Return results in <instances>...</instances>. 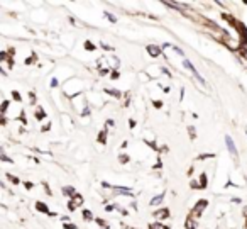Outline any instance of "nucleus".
Instances as JSON below:
<instances>
[{"instance_id":"9b49d317","label":"nucleus","mask_w":247,"mask_h":229,"mask_svg":"<svg viewBox=\"0 0 247 229\" xmlns=\"http://www.w3.org/2000/svg\"><path fill=\"white\" fill-rule=\"evenodd\" d=\"M151 229H168V228H164V226H161V224H152Z\"/></svg>"},{"instance_id":"dca6fc26","label":"nucleus","mask_w":247,"mask_h":229,"mask_svg":"<svg viewBox=\"0 0 247 229\" xmlns=\"http://www.w3.org/2000/svg\"><path fill=\"white\" fill-rule=\"evenodd\" d=\"M100 141H102V143H105V133H102V136H100Z\"/></svg>"},{"instance_id":"9d476101","label":"nucleus","mask_w":247,"mask_h":229,"mask_svg":"<svg viewBox=\"0 0 247 229\" xmlns=\"http://www.w3.org/2000/svg\"><path fill=\"white\" fill-rule=\"evenodd\" d=\"M105 15H107V19H108V20H112V22H117V17H115V15H112V14H108V12H107Z\"/></svg>"},{"instance_id":"f3484780","label":"nucleus","mask_w":247,"mask_h":229,"mask_svg":"<svg viewBox=\"0 0 247 229\" xmlns=\"http://www.w3.org/2000/svg\"><path fill=\"white\" fill-rule=\"evenodd\" d=\"M190 134H191V137H195V129L193 127H190Z\"/></svg>"},{"instance_id":"7ed1b4c3","label":"nucleus","mask_w":247,"mask_h":229,"mask_svg":"<svg viewBox=\"0 0 247 229\" xmlns=\"http://www.w3.org/2000/svg\"><path fill=\"white\" fill-rule=\"evenodd\" d=\"M225 143H227L228 151L232 153L234 156H237V148H235V144H234V141H232V137H230V136H227V137H225Z\"/></svg>"},{"instance_id":"f03ea898","label":"nucleus","mask_w":247,"mask_h":229,"mask_svg":"<svg viewBox=\"0 0 247 229\" xmlns=\"http://www.w3.org/2000/svg\"><path fill=\"white\" fill-rule=\"evenodd\" d=\"M81 204H83V197H81V195H75L73 200H71V204H70V210H75L76 207H80Z\"/></svg>"},{"instance_id":"f8f14e48","label":"nucleus","mask_w":247,"mask_h":229,"mask_svg":"<svg viewBox=\"0 0 247 229\" xmlns=\"http://www.w3.org/2000/svg\"><path fill=\"white\" fill-rule=\"evenodd\" d=\"M207 185V176H205V173L201 175V187H205Z\"/></svg>"},{"instance_id":"6e6552de","label":"nucleus","mask_w":247,"mask_h":229,"mask_svg":"<svg viewBox=\"0 0 247 229\" xmlns=\"http://www.w3.org/2000/svg\"><path fill=\"white\" fill-rule=\"evenodd\" d=\"M63 192H64L66 195H73V197L76 195L75 190H73V187H64V189H63Z\"/></svg>"},{"instance_id":"ddd939ff","label":"nucleus","mask_w":247,"mask_h":229,"mask_svg":"<svg viewBox=\"0 0 247 229\" xmlns=\"http://www.w3.org/2000/svg\"><path fill=\"white\" fill-rule=\"evenodd\" d=\"M108 94H112V95H114V97H120V94H118V92H117V90H110V92H108Z\"/></svg>"},{"instance_id":"f257e3e1","label":"nucleus","mask_w":247,"mask_h":229,"mask_svg":"<svg viewBox=\"0 0 247 229\" xmlns=\"http://www.w3.org/2000/svg\"><path fill=\"white\" fill-rule=\"evenodd\" d=\"M207 204H208L207 200H198V204L195 205V209L191 210V216H193V217H198V216L201 214V210L207 207Z\"/></svg>"},{"instance_id":"39448f33","label":"nucleus","mask_w":247,"mask_h":229,"mask_svg":"<svg viewBox=\"0 0 247 229\" xmlns=\"http://www.w3.org/2000/svg\"><path fill=\"white\" fill-rule=\"evenodd\" d=\"M154 216L157 219H166V217H169V212H168V209H163V210H157Z\"/></svg>"},{"instance_id":"2eb2a0df","label":"nucleus","mask_w":247,"mask_h":229,"mask_svg":"<svg viewBox=\"0 0 247 229\" xmlns=\"http://www.w3.org/2000/svg\"><path fill=\"white\" fill-rule=\"evenodd\" d=\"M85 219H92V214L88 210H85Z\"/></svg>"},{"instance_id":"0eeeda50","label":"nucleus","mask_w":247,"mask_h":229,"mask_svg":"<svg viewBox=\"0 0 247 229\" xmlns=\"http://www.w3.org/2000/svg\"><path fill=\"white\" fill-rule=\"evenodd\" d=\"M163 199H164V195H157V197H154V199H152L151 204H152V205H159V204L163 202Z\"/></svg>"},{"instance_id":"20e7f679","label":"nucleus","mask_w":247,"mask_h":229,"mask_svg":"<svg viewBox=\"0 0 247 229\" xmlns=\"http://www.w3.org/2000/svg\"><path fill=\"white\" fill-rule=\"evenodd\" d=\"M185 66H186V68H188V70H191V71H193V73H195V76H196V78H198V80H200V81H203V78H201V76H200V73H198V71H196V70H195V66H193V65H191V63H190V61H188V59H185Z\"/></svg>"},{"instance_id":"1a4fd4ad","label":"nucleus","mask_w":247,"mask_h":229,"mask_svg":"<svg viewBox=\"0 0 247 229\" xmlns=\"http://www.w3.org/2000/svg\"><path fill=\"white\" fill-rule=\"evenodd\" d=\"M37 209H39V210H42V212H48V207H46L44 204H41V202L37 204Z\"/></svg>"},{"instance_id":"423d86ee","label":"nucleus","mask_w":247,"mask_h":229,"mask_svg":"<svg viewBox=\"0 0 247 229\" xmlns=\"http://www.w3.org/2000/svg\"><path fill=\"white\" fill-rule=\"evenodd\" d=\"M147 51L151 53V56H159V53H161V49L157 46H147Z\"/></svg>"},{"instance_id":"4468645a","label":"nucleus","mask_w":247,"mask_h":229,"mask_svg":"<svg viewBox=\"0 0 247 229\" xmlns=\"http://www.w3.org/2000/svg\"><path fill=\"white\" fill-rule=\"evenodd\" d=\"M127 160H129V158H127L125 154H124V156H120V161H122V163H127Z\"/></svg>"}]
</instances>
